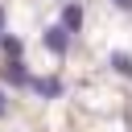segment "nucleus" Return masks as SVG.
I'll return each mask as SVG.
<instances>
[{
	"mask_svg": "<svg viewBox=\"0 0 132 132\" xmlns=\"http://www.w3.org/2000/svg\"><path fill=\"white\" fill-rule=\"evenodd\" d=\"M4 78H8L12 87H29V70H25V62H21V58H8V70H4Z\"/></svg>",
	"mask_w": 132,
	"mask_h": 132,
	"instance_id": "7ed1b4c3",
	"label": "nucleus"
},
{
	"mask_svg": "<svg viewBox=\"0 0 132 132\" xmlns=\"http://www.w3.org/2000/svg\"><path fill=\"white\" fill-rule=\"evenodd\" d=\"M116 8H124V12H132V0H116Z\"/></svg>",
	"mask_w": 132,
	"mask_h": 132,
	"instance_id": "0eeeda50",
	"label": "nucleus"
},
{
	"mask_svg": "<svg viewBox=\"0 0 132 132\" xmlns=\"http://www.w3.org/2000/svg\"><path fill=\"white\" fill-rule=\"evenodd\" d=\"M62 25L74 33V29L82 25V8H78V4H66V8H62Z\"/></svg>",
	"mask_w": 132,
	"mask_h": 132,
	"instance_id": "20e7f679",
	"label": "nucleus"
},
{
	"mask_svg": "<svg viewBox=\"0 0 132 132\" xmlns=\"http://www.w3.org/2000/svg\"><path fill=\"white\" fill-rule=\"evenodd\" d=\"M111 66H116L120 74H132V58H128V54H111Z\"/></svg>",
	"mask_w": 132,
	"mask_h": 132,
	"instance_id": "423d86ee",
	"label": "nucleus"
},
{
	"mask_svg": "<svg viewBox=\"0 0 132 132\" xmlns=\"http://www.w3.org/2000/svg\"><path fill=\"white\" fill-rule=\"evenodd\" d=\"M41 41H45V50H50V54L66 58V50H70V29H66V25H50Z\"/></svg>",
	"mask_w": 132,
	"mask_h": 132,
	"instance_id": "f257e3e1",
	"label": "nucleus"
},
{
	"mask_svg": "<svg viewBox=\"0 0 132 132\" xmlns=\"http://www.w3.org/2000/svg\"><path fill=\"white\" fill-rule=\"evenodd\" d=\"M0 116H4V91H0Z\"/></svg>",
	"mask_w": 132,
	"mask_h": 132,
	"instance_id": "6e6552de",
	"label": "nucleus"
},
{
	"mask_svg": "<svg viewBox=\"0 0 132 132\" xmlns=\"http://www.w3.org/2000/svg\"><path fill=\"white\" fill-rule=\"evenodd\" d=\"M0 50H4L8 58H21V41H16V37H0Z\"/></svg>",
	"mask_w": 132,
	"mask_h": 132,
	"instance_id": "39448f33",
	"label": "nucleus"
},
{
	"mask_svg": "<svg viewBox=\"0 0 132 132\" xmlns=\"http://www.w3.org/2000/svg\"><path fill=\"white\" fill-rule=\"evenodd\" d=\"M0 29H4V8H0Z\"/></svg>",
	"mask_w": 132,
	"mask_h": 132,
	"instance_id": "1a4fd4ad",
	"label": "nucleus"
},
{
	"mask_svg": "<svg viewBox=\"0 0 132 132\" xmlns=\"http://www.w3.org/2000/svg\"><path fill=\"white\" fill-rule=\"evenodd\" d=\"M29 87H33L41 99H58V95H62V82H58V78H33V74H29Z\"/></svg>",
	"mask_w": 132,
	"mask_h": 132,
	"instance_id": "f03ea898",
	"label": "nucleus"
}]
</instances>
